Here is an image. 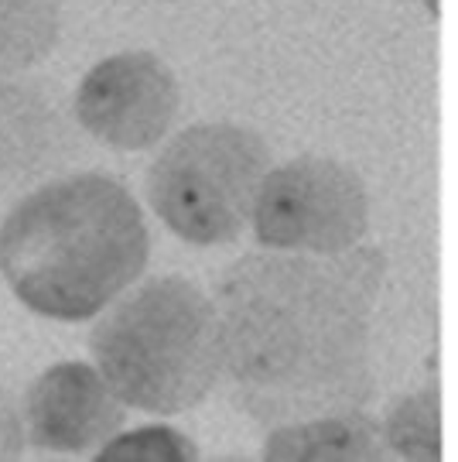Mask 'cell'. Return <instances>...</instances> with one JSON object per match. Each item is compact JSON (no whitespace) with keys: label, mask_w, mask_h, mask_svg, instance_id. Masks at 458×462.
Listing matches in <instances>:
<instances>
[{"label":"cell","mask_w":458,"mask_h":462,"mask_svg":"<svg viewBox=\"0 0 458 462\" xmlns=\"http://www.w3.org/2000/svg\"><path fill=\"white\" fill-rule=\"evenodd\" d=\"M96 459L114 462H192L198 459V448L181 435V431L168 429V425H144L133 431H116L114 439H106L99 446Z\"/></svg>","instance_id":"7c38bea8"},{"label":"cell","mask_w":458,"mask_h":462,"mask_svg":"<svg viewBox=\"0 0 458 462\" xmlns=\"http://www.w3.org/2000/svg\"><path fill=\"white\" fill-rule=\"evenodd\" d=\"M148 257L141 206L99 171L38 185L0 223V274L41 319H96L144 274Z\"/></svg>","instance_id":"7a4b0ae2"},{"label":"cell","mask_w":458,"mask_h":462,"mask_svg":"<svg viewBox=\"0 0 458 462\" xmlns=\"http://www.w3.org/2000/svg\"><path fill=\"white\" fill-rule=\"evenodd\" d=\"M250 226L267 250L343 254L370 230V192L343 162L301 154L267 171Z\"/></svg>","instance_id":"5b68a950"},{"label":"cell","mask_w":458,"mask_h":462,"mask_svg":"<svg viewBox=\"0 0 458 462\" xmlns=\"http://www.w3.org/2000/svg\"><path fill=\"white\" fill-rule=\"evenodd\" d=\"M66 0H0V79L38 66L62 34Z\"/></svg>","instance_id":"30bf717a"},{"label":"cell","mask_w":458,"mask_h":462,"mask_svg":"<svg viewBox=\"0 0 458 462\" xmlns=\"http://www.w3.org/2000/svg\"><path fill=\"white\" fill-rule=\"evenodd\" d=\"M179 110V79L151 51H120L96 62L72 97L82 131L114 151L154 148Z\"/></svg>","instance_id":"8992f818"},{"label":"cell","mask_w":458,"mask_h":462,"mask_svg":"<svg viewBox=\"0 0 458 462\" xmlns=\"http://www.w3.org/2000/svg\"><path fill=\"white\" fill-rule=\"evenodd\" d=\"M124 408L99 366L69 360L32 380L21 418L34 448L89 452L124 429Z\"/></svg>","instance_id":"52a82bcc"},{"label":"cell","mask_w":458,"mask_h":462,"mask_svg":"<svg viewBox=\"0 0 458 462\" xmlns=\"http://www.w3.org/2000/svg\"><path fill=\"white\" fill-rule=\"evenodd\" d=\"M28 86H0V189L28 185L34 171L62 162L55 148L59 116Z\"/></svg>","instance_id":"9c48e42d"},{"label":"cell","mask_w":458,"mask_h":462,"mask_svg":"<svg viewBox=\"0 0 458 462\" xmlns=\"http://www.w3.org/2000/svg\"><path fill=\"white\" fill-rule=\"evenodd\" d=\"M24 418L17 414L14 397L4 391L0 383V462L21 459V448H24Z\"/></svg>","instance_id":"4fadbf2b"},{"label":"cell","mask_w":458,"mask_h":462,"mask_svg":"<svg viewBox=\"0 0 458 462\" xmlns=\"http://www.w3.org/2000/svg\"><path fill=\"white\" fill-rule=\"evenodd\" d=\"M387 456V431L362 408L278 425L263 442V459L270 462H366Z\"/></svg>","instance_id":"ba28073f"},{"label":"cell","mask_w":458,"mask_h":462,"mask_svg":"<svg viewBox=\"0 0 458 462\" xmlns=\"http://www.w3.org/2000/svg\"><path fill=\"white\" fill-rule=\"evenodd\" d=\"M383 281L380 247L270 250L223 271L213 298L229 401L267 429L366 408L377 394L373 312Z\"/></svg>","instance_id":"6da1fadb"},{"label":"cell","mask_w":458,"mask_h":462,"mask_svg":"<svg viewBox=\"0 0 458 462\" xmlns=\"http://www.w3.org/2000/svg\"><path fill=\"white\" fill-rule=\"evenodd\" d=\"M89 353L127 408L188 411L223 380L215 298L175 274L144 281L99 319L89 332Z\"/></svg>","instance_id":"3957f363"},{"label":"cell","mask_w":458,"mask_h":462,"mask_svg":"<svg viewBox=\"0 0 458 462\" xmlns=\"http://www.w3.org/2000/svg\"><path fill=\"white\" fill-rule=\"evenodd\" d=\"M270 148L233 120L179 131L148 171V202L168 230L196 247L236 240L253 223Z\"/></svg>","instance_id":"277c9868"},{"label":"cell","mask_w":458,"mask_h":462,"mask_svg":"<svg viewBox=\"0 0 458 462\" xmlns=\"http://www.w3.org/2000/svg\"><path fill=\"white\" fill-rule=\"evenodd\" d=\"M387 442L390 452L404 459H442V404L435 391L404 397L393 404L387 421Z\"/></svg>","instance_id":"8fae6325"}]
</instances>
